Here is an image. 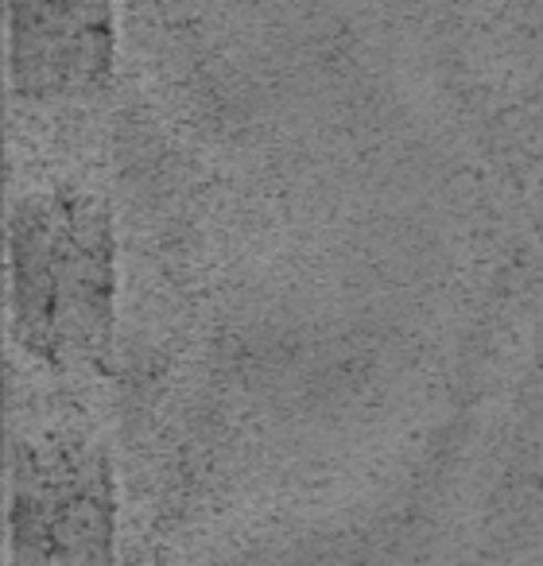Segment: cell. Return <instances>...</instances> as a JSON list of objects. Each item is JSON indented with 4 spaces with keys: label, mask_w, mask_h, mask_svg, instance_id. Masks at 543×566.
<instances>
[{
    "label": "cell",
    "mask_w": 543,
    "mask_h": 566,
    "mask_svg": "<svg viewBox=\"0 0 543 566\" xmlns=\"http://www.w3.org/2000/svg\"><path fill=\"white\" fill-rule=\"evenodd\" d=\"M109 458L86 434L43 431L17 439L12 555L17 566H109Z\"/></svg>",
    "instance_id": "obj_2"
},
{
    "label": "cell",
    "mask_w": 543,
    "mask_h": 566,
    "mask_svg": "<svg viewBox=\"0 0 543 566\" xmlns=\"http://www.w3.org/2000/svg\"><path fill=\"white\" fill-rule=\"evenodd\" d=\"M12 334L35 365H102L117 326V241L105 202L74 182H48L12 202Z\"/></svg>",
    "instance_id": "obj_1"
},
{
    "label": "cell",
    "mask_w": 543,
    "mask_h": 566,
    "mask_svg": "<svg viewBox=\"0 0 543 566\" xmlns=\"http://www.w3.org/2000/svg\"><path fill=\"white\" fill-rule=\"evenodd\" d=\"M12 94L32 105H74L113 78V0H9Z\"/></svg>",
    "instance_id": "obj_3"
}]
</instances>
